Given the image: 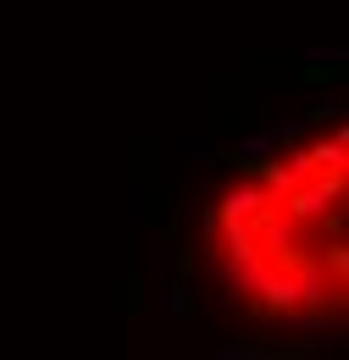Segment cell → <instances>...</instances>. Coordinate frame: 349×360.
Masks as SVG:
<instances>
[{
    "label": "cell",
    "instance_id": "6da1fadb",
    "mask_svg": "<svg viewBox=\"0 0 349 360\" xmlns=\"http://www.w3.org/2000/svg\"><path fill=\"white\" fill-rule=\"evenodd\" d=\"M239 134H250V84L239 72H222L217 94H211V128H205V139L227 144Z\"/></svg>",
    "mask_w": 349,
    "mask_h": 360
},
{
    "label": "cell",
    "instance_id": "7a4b0ae2",
    "mask_svg": "<svg viewBox=\"0 0 349 360\" xmlns=\"http://www.w3.org/2000/svg\"><path fill=\"white\" fill-rule=\"evenodd\" d=\"M294 84L305 94H322V89H344L349 84V50H300V67H294Z\"/></svg>",
    "mask_w": 349,
    "mask_h": 360
},
{
    "label": "cell",
    "instance_id": "3957f363",
    "mask_svg": "<svg viewBox=\"0 0 349 360\" xmlns=\"http://www.w3.org/2000/svg\"><path fill=\"white\" fill-rule=\"evenodd\" d=\"M300 50H244L239 56V78L244 84H294Z\"/></svg>",
    "mask_w": 349,
    "mask_h": 360
},
{
    "label": "cell",
    "instance_id": "277c9868",
    "mask_svg": "<svg viewBox=\"0 0 349 360\" xmlns=\"http://www.w3.org/2000/svg\"><path fill=\"white\" fill-rule=\"evenodd\" d=\"M144 294H150L144 266H139V261H128V277H122V321H128V349H133V333H139V316H144Z\"/></svg>",
    "mask_w": 349,
    "mask_h": 360
},
{
    "label": "cell",
    "instance_id": "5b68a950",
    "mask_svg": "<svg viewBox=\"0 0 349 360\" xmlns=\"http://www.w3.org/2000/svg\"><path fill=\"white\" fill-rule=\"evenodd\" d=\"M333 122H344V100H338V89L310 94V105L300 111V128H333Z\"/></svg>",
    "mask_w": 349,
    "mask_h": 360
},
{
    "label": "cell",
    "instance_id": "8992f818",
    "mask_svg": "<svg viewBox=\"0 0 349 360\" xmlns=\"http://www.w3.org/2000/svg\"><path fill=\"white\" fill-rule=\"evenodd\" d=\"M161 305L172 321H194V277H167V294H161Z\"/></svg>",
    "mask_w": 349,
    "mask_h": 360
},
{
    "label": "cell",
    "instance_id": "52a82bcc",
    "mask_svg": "<svg viewBox=\"0 0 349 360\" xmlns=\"http://www.w3.org/2000/svg\"><path fill=\"white\" fill-rule=\"evenodd\" d=\"M322 271H333V288H349V244H344V233L322 250Z\"/></svg>",
    "mask_w": 349,
    "mask_h": 360
},
{
    "label": "cell",
    "instance_id": "ba28073f",
    "mask_svg": "<svg viewBox=\"0 0 349 360\" xmlns=\"http://www.w3.org/2000/svg\"><path fill=\"white\" fill-rule=\"evenodd\" d=\"M200 244H205V250L222 244V211L217 205H200Z\"/></svg>",
    "mask_w": 349,
    "mask_h": 360
},
{
    "label": "cell",
    "instance_id": "9c48e42d",
    "mask_svg": "<svg viewBox=\"0 0 349 360\" xmlns=\"http://www.w3.org/2000/svg\"><path fill=\"white\" fill-rule=\"evenodd\" d=\"M128 167H133V178L150 172V139H133V144H128Z\"/></svg>",
    "mask_w": 349,
    "mask_h": 360
}]
</instances>
